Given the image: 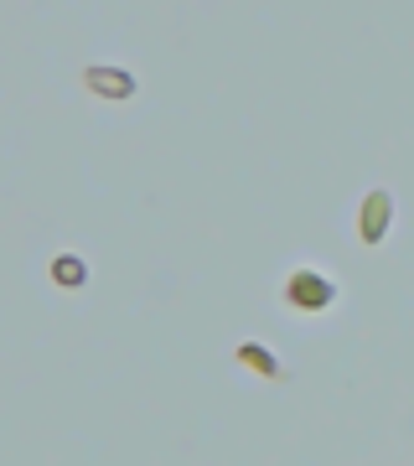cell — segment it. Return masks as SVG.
<instances>
[{
	"label": "cell",
	"mask_w": 414,
	"mask_h": 466,
	"mask_svg": "<svg viewBox=\"0 0 414 466\" xmlns=\"http://www.w3.org/2000/svg\"><path fill=\"white\" fill-rule=\"evenodd\" d=\"M331 300H337V280H327L321 269H296V275L285 280V306H290V311L316 317V311H327Z\"/></svg>",
	"instance_id": "obj_1"
},
{
	"label": "cell",
	"mask_w": 414,
	"mask_h": 466,
	"mask_svg": "<svg viewBox=\"0 0 414 466\" xmlns=\"http://www.w3.org/2000/svg\"><path fill=\"white\" fill-rule=\"evenodd\" d=\"M389 218H394V198L389 192H368L363 198V213H358V233H363V244H383L389 238Z\"/></svg>",
	"instance_id": "obj_2"
},
{
	"label": "cell",
	"mask_w": 414,
	"mask_h": 466,
	"mask_svg": "<svg viewBox=\"0 0 414 466\" xmlns=\"http://www.w3.org/2000/svg\"><path fill=\"white\" fill-rule=\"evenodd\" d=\"M83 88L99 94V99H135V78L119 73V67H88L83 73Z\"/></svg>",
	"instance_id": "obj_3"
},
{
	"label": "cell",
	"mask_w": 414,
	"mask_h": 466,
	"mask_svg": "<svg viewBox=\"0 0 414 466\" xmlns=\"http://www.w3.org/2000/svg\"><path fill=\"white\" fill-rule=\"evenodd\" d=\"M52 280L67 285V290H73V285H88V265H83L78 254H57V259H52Z\"/></svg>",
	"instance_id": "obj_4"
},
{
	"label": "cell",
	"mask_w": 414,
	"mask_h": 466,
	"mask_svg": "<svg viewBox=\"0 0 414 466\" xmlns=\"http://www.w3.org/2000/svg\"><path fill=\"white\" fill-rule=\"evenodd\" d=\"M238 363L254 368L259 379H275V373H280V363H275V358H269V352L259 348V342H244V348H238Z\"/></svg>",
	"instance_id": "obj_5"
}]
</instances>
